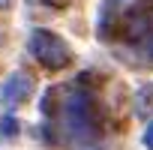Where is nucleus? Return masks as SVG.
<instances>
[{"instance_id":"nucleus-1","label":"nucleus","mask_w":153,"mask_h":150,"mask_svg":"<svg viewBox=\"0 0 153 150\" xmlns=\"http://www.w3.org/2000/svg\"><path fill=\"white\" fill-rule=\"evenodd\" d=\"M30 54L39 60V63H45L48 69H60V66H66L69 63V45L57 36V33H51V30H33L30 33Z\"/></svg>"},{"instance_id":"nucleus-2","label":"nucleus","mask_w":153,"mask_h":150,"mask_svg":"<svg viewBox=\"0 0 153 150\" xmlns=\"http://www.w3.org/2000/svg\"><path fill=\"white\" fill-rule=\"evenodd\" d=\"M30 90H33V81L24 72H15V75H9V78L3 81V87H0V102H3L6 108H15V105H21L30 96Z\"/></svg>"},{"instance_id":"nucleus-3","label":"nucleus","mask_w":153,"mask_h":150,"mask_svg":"<svg viewBox=\"0 0 153 150\" xmlns=\"http://www.w3.org/2000/svg\"><path fill=\"white\" fill-rule=\"evenodd\" d=\"M135 114H141V117L153 114V84H144L135 93Z\"/></svg>"},{"instance_id":"nucleus-4","label":"nucleus","mask_w":153,"mask_h":150,"mask_svg":"<svg viewBox=\"0 0 153 150\" xmlns=\"http://www.w3.org/2000/svg\"><path fill=\"white\" fill-rule=\"evenodd\" d=\"M18 132V120L15 117H3V120H0V135H3V138H12Z\"/></svg>"},{"instance_id":"nucleus-5","label":"nucleus","mask_w":153,"mask_h":150,"mask_svg":"<svg viewBox=\"0 0 153 150\" xmlns=\"http://www.w3.org/2000/svg\"><path fill=\"white\" fill-rule=\"evenodd\" d=\"M144 144L153 150V123H150V126H147V132H144Z\"/></svg>"}]
</instances>
